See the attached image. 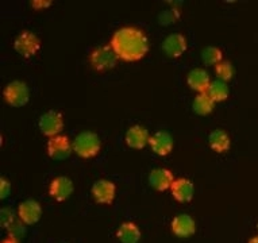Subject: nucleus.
Instances as JSON below:
<instances>
[{
    "instance_id": "nucleus-26",
    "label": "nucleus",
    "mask_w": 258,
    "mask_h": 243,
    "mask_svg": "<svg viewBox=\"0 0 258 243\" xmlns=\"http://www.w3.org/2000/svg\"><path fill=\"white\" fill-rule=\"evenodd\" d=\"M176 13V9H172V10H166L164 13L161 14L160 17V22L161 23H164V25H168V23H172V22H176L177 18L176 17H172V14Z\"/></svg>"
},
{
    "instance_id": "nucleus-27",
    "label": "nucleus",
    "mask_w": 258,
    "mask_h": 243,
    "mask_svg": "<svg viewBox=\"0 0 258 243\" xmlns=\"http://www.w3.org/2000/svg\"><path fill=\"white\" fill-rule=\"evenodd\" d=\"M30 5L33 6L35 10H42L46 9V7H50L53 5V2L51 0H31Z\"/></svg>"
},
{
    "instance_id": "nucleus-9",
    "label": "nucleus",
    "mask_w": 258,
    "mask_h": 243,
    "mask_svg": "<svg viewBox=\"0 0 258 243\" xmlns=\"http://www.w3.org/2000/svg\"><path fill=\"white\" fill-rule=\"evenodd\" d=\"M42 216V207L34 199L22 201L18 207V218L23 224H35Z\"/></svg>"
},
{
    "instance_id": "nucleus-18",
    "label": "nucleus",
    "mask_w": 258,
    "mask_h": 243,
    "mask_svg": "<svg viewBox=\"0 0 258 243\" xmlns=\"http://www.w3.org/2000/svg\"><path fill=\"white\" fill-rule=\"evenodd\" d=\"M116 238L122 243H138L141 239V230L134 222L122 223L116 230Z\"/></svg>"
},
{
    "instance_id": "nucleus-23",
    "label": "nucleus",
    "mask_w": 258,
    "mask_h": 243,
    "mask_svg": "<svg viewBox=\"0 0 258 243\" xmlns=\"http://www.w3.org/2000/svg\"><path fill=\"white\" fill-rule=\"evenodd\" d=\"M216 76L219 77V80L229 81L234 76V66L229 60L220 61L219 64L215 65Z\"/></svg>"
},
{
    "instance_id": "nucleus-12",
    "label": "nucleus",
    "mask_w": 258,
    "mask_h": 243,
    "mask_svg": "<svg viewBox=\"0 0 258 243\" xmlns=\"http://www.w3.org/2000/svg\"><path fill=\"white\" fill-rule=\"evenodd\" d=\"M170 228L178 238H188L196 232V223L192 216L186 215V213H181V215L174 216L170 223Z\"/></svg>"
},
{
    "instance_id": "nucleus-28",
    "label": "nucleus",
    "mask_w": 258,
    "mask_h": 243,
    "mask_svg": "<svg viewBox=\"0 0 258 243\" xmlns=\"http://www.w3.org/2000/svg\"><path fill=\"white\" fill-rule=\"evenodd\" d=\"M2 243H21V242H19V239L13 238V236H9V238H6Z\"/></svg>"
},
{
    "instance_id": "nucleus-25",
    "label": "nucleus",
    "mask_w": 258,
    "mask_h": 243,
    "mask_svg": "<svg viewBox=\"0 0 258 243\" xmlns=\"http://www.w3.org/2000/svg\"><path fill=\"white\" fill-rule=\"evenodd\" d=\"M10 195H11V183L7 179H5V177H2L0 179V197L6 199Z\"/></svg>"
},
{
    "instance_id": "nucleus-3",
    "label": "nucleus",
    "mask_w": 258,
    "mask_h": 243,
    "mask_svg": "<svg viewBox=\"0 0 258 243\" xmlns=\"http://www.w3.org/2000/svg\"><path fill=\"white\" fill-rule=\"evenodd\" d=\"M118 58L119 57L116 56V53L111 47V45L95 47L91 50L88 56L89 64L96 72H106V70L112 69L116 65Z\"/></svg>"
},
{
    "instance_id": "nucleus-10",
    "label": "nucleus",
    "mask_w": 258,
    "mask_h": 243,
    "mask_svg": "<svg viewBox=\"0 0 258 243\" xmlns=\"http://www.w3.org/2000/svg\"><path fill=\"white\" fill-rule=\"evenodd\" d=\"M73 191H75L73 181L65 176L55 177L51 180L50 185H49V195L57 201H65L67 199H69Z\"/></svg>"
},
{
    "instance_id": "nucleus-4",
    "label": "nucleus",
    "mask_w": 258,
    "mask_h": 243,
    "mask_svg": "<svg viewBox=\"0 0 258 243\" xmlns=\"http://www.w3.org/2000/svg\"><path fill=\"white\" fill-rule=\"evenodd\" d=\"M3 98L10 106L23 107L30 100V88L25 81L14 80L6 86L3 91Z\"/></svg>"
},
{
    "instance_id": "nucleus-11",
    "label": "nucleus",
    "mask_w": 258,
    "mask_h": 243,
    "mask_svg": "<svg viewBox=\"0 0 258 243\" xmlns=\"http://www.w3.org/2000/svg\"><path fill=\"white\" fill-rule=\"evenodd\" d=\"M186 38L180 33H172L164 39L162 42V50L166 56L170 58H177L182 56L186 50Z\"/></svg>"
},
{
    "instance_id": "nucleus-30",
    "label": "nucleus",
    "mask_w": 258,
    "mask_h": 243,
    "mask_svg": "<svg viewBox=\"0 0 258 243\" xmlns=\"http://www.w3.org/2000/svg\"><path fill=\"white\" fill-rule=\"evenodd\" d=\"M257 228H258V224H257Z\"/></svg>"
},
{
    "instance_id": "nucleus-29",
    "label": "nucleus",
    "mask_w": 258,
    "mask_h": 243,
    "mask_svg": "<svg viewBox=\"0 0 258 243\" xmlns=\"http://www.w3.org/2000/svg\"><path fill=\"white\" fill-rule=\"evenodd\" d=\"M247 243H258V235L257 236H253V238L249 239V242Z\"/></svg>"
},
{
    "instance_id": "nucleus-14",
    "label": "nucleus",
    "mask_w": 258,
    "mask_h": 243,
    "mask_svg": "<svg viewBox=\"0 0 258 243\" xmlns=\"http://www.w3.org/2000/svg\"><path fill=\"white\" fill-rule=\"evenodd\" d=\"M149 145L157 155H168L173 150V138L168 131H157L150 137Z\"/></svg>"
},
{
    "instance_id": "nucleus-6",
    "label": "nucleus",
    "mask_w": 258,
    "mask_h": 243,
    "mask_svg": "<svg viewBox=\"0 0 258 243\" xmlns=\"http://www.w3.org/2000/svg\"><path fill=\"white\" fill-rule=\"evenodd\" d=\"M38 126L43 135L49 138L57 137L63 128V116L61 112L55 110H49L41 115L38 120Z\"/></svg>"
},
{
    "instance_id": "nucleus-5",
    "label": "nucleus",
    "mask_w": 258,
    "mask_h": 243,
    "mask_svg": "<svg viewBox=\"0 0 258 243\" xmlns=\"http://www.w3.org/2000/svg\"><path fill=\"white\" fill-rule=\"evenodd\" d=\"M14 49L19 53L22 57L29 58L34 56L35 53L41 49V39L29 30H23L21 34L17 35L14 41Z\"/></svg>"
},
{
    "instance_id": "nucleus-16",
    "label": "nucleus",
    "mask_w": 258,
    "mask_h": 243,
    "mask_svg": "<svg viewBox=\"0 0 258 243\" xmlns=\"http://www.w3.org/2000/svg\"><path fill=\"white\" fill-rule=\"evenodd\" d=\"M186 84L189 86L190 90L198 91L199 94H204V92H207L208 87L211 84V78L206 69L195 68L188 73Z\"/></svg>"
},
{
    "instance_id": "nucleus-21",
    "label": "nucleus",
    "mask_w": 258,
    "mask_h": 243,
    "mask_svg": "<svg viewBox=\"0 0 258 243\" xmlns=\"http://www.w3.org/2000/svg\"><path fill=\"white\" fill-rule=\"evenodd\" d=\"M207 94L211 96L214 102H223V100L229 98L230 90L227 84H226V81L215 80L211 81V84H210L207 90Z\"/></svg>"
},
{
    "instance_id": "nucleus-2",
    "label": "nucleus",
    "mask_w": 258,
    "mask_h": 243,
    "mask_svg": "<svg viewBox=\"0 0 258 243\" xmlns=\"http://www.w3.org/2000/svg\"><path fill=\"white\" fill-rule=\"evenodd\" d=\"M102 147V142L96 132L81 131L73 141V151L81 158L96 157Z\"/></svg>"
},
{
    "instance_id": "nucleus-19",
    "label": "nucleus",
    "mask_w": 258,
    "mask_h": 243,
    "mask_svg": "<svg viewBox=\"0 0 258 243\" xmlns=\"http://www.w3.org/2000/svg\"><path fill=\"white\" fill-rule=\"evenodd\" d=\"M208 143H210V147L215 153H226V151H229L231 141H230V137L227 132L218 128V130H214V131L210 132Z\"/></svg>"
},
{
    "instance_id": "nucleus-15",
    "label": "nucleus",
    "mask_w": 258,
    "mask_h": 243,
    "mask_svg": "<svg viewBox=\"0 0 258 243\" xmlns=\"http://www.w3.org/2000/svg\"><path fill=\"white\" fill-rule=\"evenodd\" d=\"M124 141H126L127 146H130L132 149L141 150L148 145L149 141H150V137H149L148 130L144 126L134 124L126 131Z\"/></svg>"
},
{
    "instance_id": "nucleus-7",
    "label": "nucleus",
    "mask_w": 258,
    "mask_h": 243,
    "mask_svg": "<svg viewBox=\"0 0 258 243\" xmlns=\"http://www.w3.org/2000/svg\"><path fill=\"white\" fill-rule=\"evenodd\" d=\"M73 150V143L68 135L59 134L57 137L50 138L47 141V155L53 159H65L71 155Z\"/></svg>"
},
{
    "instance_id": "nucleus-24",
    "label": "nucleus",
    "mask_w": 258,
    "mask_h": 243,
    "mask_svg": "<svg viewBox=\"0 0 258 243\" xmlns=\"http://www.w3.org/2000/svg\"><path fill=\"white\" fill-rule=\"evenodd\" d=\"M2 226L9 228L15 220H14V212L11 208H3L2 209Z\"/></svg>"
},
{
    "instance_id": "nucleus-8",
    "label": "nucleus",
    "mask_w": 258,
    "mask_h": 243,
    "mask_svg": "<svg viewBox=\"0 0 258 243\" xmlns=\"http://www.w3.org/2000/svg\"><path fill=\"white\" fill-rule=\"evenodd\" d=\"M91 193H92L93 199H95L96 203H99V204L111 205L115 199L116 187H115V184L112 183V181H110V180H98V181L92 185Z\"/></svg>"
},
{
    "instance_id": "nucleus-22",
    "label": "nucleus",
    "mask_w": 258,
    "mask_h": 243,
    "mask_svg": "<svg viewBox=\"0 0 258 243\" xmlns=\"http://www.w3.org/2000/svg\"><path fill=\"white\" fill-rule=\"evenodd\" d=\"M202 60L206 65H218L223 61V51L216 46H206L202 50Z\"/></svg>"
},
{
    "instance_id": "nucleus-1",
    "label": "nucleus",
    "mask_w": 258,
    "mask_h": 243,
    "mask_svg": "<svg viewBox=\"0 0 258 243\" xmlns=\"http://www.w3.org/2000/svg\"><path fill=\"white\" fill-rule=\"evenodd\" d=\"M116 56L123 61L142 60L149 51V38L145 31L136 26H123L115 31L110 41Z\"/></svg>"
},
{
    "instance_id": "nucleus-13",
    "label": "nucleus",
    "mask_w": 258,
    "mask_h": 243,
    "mask_svg": "<svg viewBox=\"0 0 258 243\" xmlns=\"http://www.w3.org/2000/svg\"><path fill=\"white\" fill-rule=\"evenodd\" d=\"M174 180L176 179L173 177V173L166 168H156L149 175V184L158 192H164L172 188Z\"/></svg>"
},
{
    "instance_id": "nucleus-20",
    "label": "nucleus",
    "mask_w": 258,
    "mask_h": 243,
    "mask_svg": "<svg viewBox=\"0 0 258 243\" xmlns=\"http://www.w3.org/2000/svg\"><path fill=\"white\" fill-rule=\"evenodd\" d=\"M192 107H194V111L196 114H199V115H208L214 110L215 102L212 100V98L207 92H204V94H199L198 96H195L194 102H192Z\"/></svg>"
},
{
    "instance_id": "nucleus-17",
    "label": "nucleus",
    "mask_w": 258,
    "mask_h": 243,
    "mask_svg": "<svg viewBox=\"0 0 258 243\" xmlns=\"http://www.w3.org/2000/svg\"><path fill=\"white\" fill-rule=\"evenodd\" d=\"M172 195L180 203H188L194 199L195 195V187L192 181L188 179H176L174 183L172 184Z\"/></svg>"
}]
</instances>
